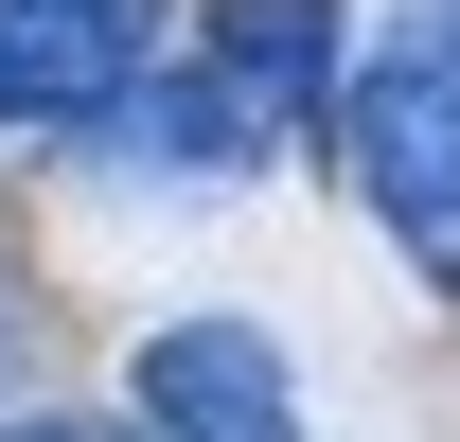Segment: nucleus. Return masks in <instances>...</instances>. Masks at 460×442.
Segmentation results:
<instances>
[{
    "label": "nucleus",
    "instance_id": "obj_1",
    "mask_svg": "<svg viewBox=\"0 0 460 442\" xmlns=\"http://www.w3.org/2000/svg\"><path fill=\"white\" fill-rule=\"evenodd\" d=\"M337 124H354L372 213H390L425 266H460V18H390V36L337 71Z\"/></svg>",
    "mask_w": 460,
    "mask_h": 442
},
{
    "label": "nucleus",
    "instance_id": "obj_2",
    "mask_svg": "<svg viewBox=\"0 0 460 442\" xmlns=\"http://www.w3.org/2000/svg\"><path fill=\"white\" fill-rule=\"evenodd\" d=\"M160 54V0H0V124L89 142Z\"/></svg>",
    "mask_w": 460,
    "mask_h": 442
},
{
    "label": "nucleus",
    "instance_id": "obj_3",
    "mask_svg": "<svg viewBox=\"0 0 460 442\" xmlns=\"http://www.w3.org/2000/svg\"><path fill=\"white\" fill-rule=\"evenodd\" d=\"M142 442H301V372L248 319H160L142 336Z\"/></svg>",
    "mask_w": 460,
    "mask_h": 442
},
{
    "label": "nucleus",
    "instance_id": "obj_4",
    "mask_svg": "<svg viewBox=\"0 0 460 442\" xmlns=\"http://www.w3.org/2000/svg\"><path fill=\"white\" fill-rule=\"evenodd\" d=\"M195 71L248 107V142H301L337 107V0H195Z\"/></svg>",
    "mask_w": 460,
    "mask_h": 442
},
{
    "label": "nucleus",
    "instance_id": "obj_5",
    "mask_svg": "<svg viewBox=\"0 0 460 442\" xmlns=\"http://www.w3.org/2000/svg\"><path fill=\"white\" fill-rule=\"evenodd\" d=\"M0 442H142V425H71V407H18Z\"/></svg>",
    "mask_w": 460,
    "mask_h": 442
},
{
    "label": "nucleus",
    "instance_id": "obj_6",
    "mask_svg": "<svg viewBox=\"0 0 460 442\" xmlns=\"http://www.w3.org/2000/svg\"><path fill=\"white\" fill-rule=\"evenodd\" d=\"M18 354H36V336H18V283H0V389H18Z\"/></svg>",
    "mask_w": 460,
    "mask_h": 442
},
{
    "label": "nucleus",
    "instance_id": "obj_7",
    "mask_svg": "<svg viewBox=\"0 0 460 442\" xmlns=\"http://www.w3.org/2000/svg\"><path fill=\"white\" fill-rule=\"evenodd\" d=\"M443 18H460V0H443Z\"/></svg>",
    "mask_w": 460,
    "mask_h": 442
}]
</instances>
